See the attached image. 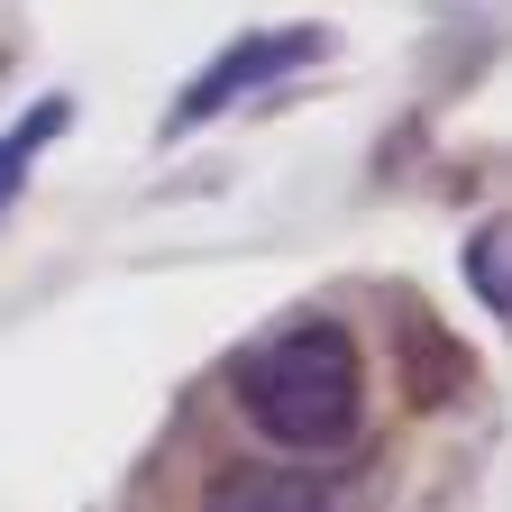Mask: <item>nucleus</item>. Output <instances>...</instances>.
I'll return each mask as SVG.
<instances>
[{"label": "nucleus", "mask_w": 512, "mask_h": 512, "mask_svg": "<svg viewBox=\"0 0 512 512\" xmlns=\"http://www.w3.org/2000/svg\"><path fill=\"white\" fill-rule=\"evenodd\" d=\"M238 412L266 430L275 448L330 458L366 421V357L339 320H284L275 339H256L238 357Z\"/></svg>", "instance_id": "1"}, {"label": "nucleus", "mask_w": 512, "mask_h": 512, "mask_svg": "<svg viewBox=\"0 0 512 512\" xmlns=\"http://www.w3.org/2000/svg\"><path fill=\"white\" fill-rule=\"evenodd\" d=\"M320 46H330V28H266V37H229L202 74L183 83V101L165 110V138H192L202 119H220L229 101H247V92H266V83H284V74H302V64H320Z\"/></svg>", "instance_id": "2"}, {"label": "nucleus", "mask_w": 512, "mask_h": 512, "mask_svg": "<svg viewBox=\"0 0 512 512\" xmlns=\"http://www.w3.org/2000/svg\"><path fill=\"white\" fill-rule=\"evenodd\" d=\"M202 512H357V476L330 467H220L202 485Z\"/></svg>", "instance_id": "3"}, {"label": "nucleus", "mask_w": 512, "mask_h": 512, "mask_svg": "<svg viewBox=\"0 0 512 512\" xmlns=\"http://www.w3.org/2000/svg\"><path fill=\"white\" fill-rule=\"evenodd\" d=\"M64 119H74V101H64V92H46V101H37V110H28L19 128H0V211L19 202L28 165H37V156H46L55 138H64Z\"/></svg>", "instance_id": "4"}, {"label": "nucleus", "mask_w": 512, "mask_h": 512, "mask_svg": "<svg viewBox=\"0 0 512 512\" xmlns=\"http://www.w3.org/2000/svg\"><path fill=\"white\" fill-rule=\"evenodd\" d=\"M467 284H476V302L512 330V220H485L467 238Z\"/></svg>", "instance_id": "5"}]
</instances>
